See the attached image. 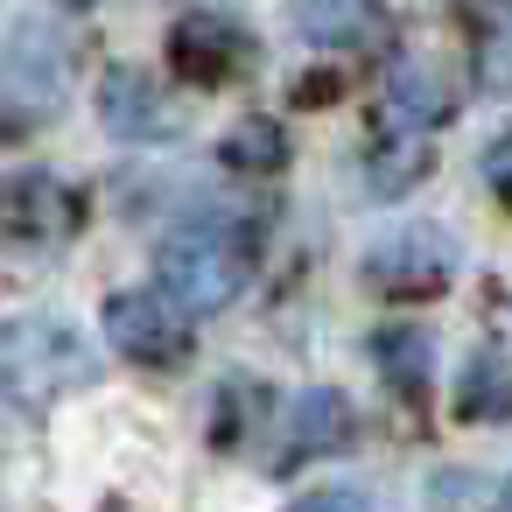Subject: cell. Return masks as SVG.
Listing matches in <instances>:
<instances>
[{"mask_svg":"<svg viewBox=\"0 0 512 512\" xmlns=\"http://www.w3.org/2000/svg\"><path fill=\"white\" fill-rule=\"evenodd\" d=\"M295 22H302L309 36H337V29H365L372 15H365V8H302Z\"/></svg>","mask_w":512,"mask_h":512,"instance_id":"10","label":"cell"},{"mask_svg":"<svg viewBox=\"0 0 512 512\" xmlns=\"http://www.w3.org/2000/svg\"><path fill=\"white\" fill-rule=\"evenodd\" d=\"M477 22V78L491 85V92H505L512 85V8H498V15H470Z\"/></svg>","mask_w":512,"mask_h":512,"instance_id":"9","label":"cell"},{"mask_svg":"<svg viewBox=\"0 0 512 512\" xmlns=\"http://www.w3.org/2000/svg\"><path fill=\"white\" fill-rule=\"evenodd\" d=\"M456 414H470V421H505V414H512V365H505V351L484 344V351L463 365Z\"/></svg>","mask_w":512,"mask_h":512,"instance_id":"8","label":"cell"},{"mask_svg":"<svg viewBox=\"0 0 512 512\" xmlns=\"http://www.w3.org/2000/svg\"><path fill=\"white\" fill-rule=\"evenodd\" d=\"M78 232V197L43 176V169H22L0 183V239L8 246H57Z\"/></svg>","mask_w":512,"mask_h":512,"instance_id":"3","label":"cell"},{"mask_svg":"<svg viewBox=\"0 0 512 512\" xmlns=\"http://www.w3.org/2000/svg\"><path fill=\"white\" fill-rule=\"evenodd\" d=\"M379 358H386V365H400L407 393H421V344H414V337H400V344L386 337V344H379Z\"/></svg>","mask_w":512,"mask_h":512,"instance_id":"12","label":"cell"},{"mask_svg":"<svg viewBox=\"0 0 512 512\" xmlns=\"http://www.w3.org/2000/svg\"><path fill=\"white\" fill-rule=\"evenodd\" d=\"M372 274H379L386 288H400V295H435V288L449 281V246H442L435 232H400L393 246L372 253Z\"/></svg>","mask_w":512,"mask_h":512,"instance_id":"7","label":"cell"},{"mask_svg":"<svg viewBox=\"0 0 512 512\" xmlns=\"http://www.w3.org/2000/svg\"><path fill=\"white\" fill-rule=\"evenodd\" d=\"M246 274H253V246H246L239 225H218V218H190V225H176V232L155 246V281H162V295H169L176 309H190V316L225 309V302L246 288Z\"/></svg>","mask_w":512,"mask_h":512,"instance_id":"1","label":"cell"},{"mask_svg":"<svg viewBox=\"0 0 512 512\" xmlns=\"http://www.w3.org/2000/svg\"><path fill=\"white\" fill-rule=\"evenodd\" d=\"M106 337H113L127 358H141V365H176V358L190 351L183 316H176L169 302H155V295H113V302H106Z\"/></svg>","mask_w":512,"mask_h":512,"instance_id":"5","label":"cell"},{"mask_svg":"<svg viewBox=\"0 0 512 512\" xmlns=\"http://www.w3.org/2000/svg\"><path fill=\"white\" fill-rule=\"evenodd\" d=\"M491 512H512V477H505V491H498V505Z\"/></svg>","mask_w":512,"mask_h":512,"instance_id":"14","label":"cell"},{"mask_svg":"<svg viewBox=\"0 0 512 512\" xmlns=\"http://www.w3.org/2000/svg\"><path fill=\"white\" fill-rule=\"evenodd\" d=\"M288 512H372L358 491H316V498H295Z\"/></svg>","mask_w":512,"mask_h":512,"instance_id":"13","label":"cell"},{"mask_svg":"<svg viewBox=\"0 0 512 512\" xmlns=\"http://www.w3.org/2000/svg\"><path fill=\"white\" fill-rule=\"evenodd\" d=\"M484 183H491V190L512 204V134H498V141L484 148Z\"/></svg>","mask_w":512,"mask_h":512,"instance_id":"11","label":"cell"},{"mask_svg":"<svg viewBox=\"0 0 512 512\" xmlns=\"http://www.w3.org/2000/svg\"><path fill=\"white\" fill-rule=\"evenodd\" d=\"M169 57H176V71L190 85H225V78H239L253 64V36L225 8H190L176 22V36H169Z\"/></svg>","mask_w":512,"mask_h":512,"instance_id":"4","label":"cell"},{"mask_svg":"<svg viewBox=\"0 0 512 512\" xmlns=\"http://www.w3.org/2000/svg\"><path fill=\"white\" fill-rule=\"evenodd\" d=\"M99 120L120 134V141H169V134H183V106L169 99V92H155V78H141V71H113L106 85H99Z\"/></svg>","mask_w":512,"mask_h":512,"instance_id":"6","label":"cell"},{"mask_svg":"<svg viewBox=\"0 0 512 512\" xmlns=\"http://www.w3.org/2000/svg\"><path fill=\"white\" fill-rule=\"evenodd\" d=\"M92 379V344L64 316H15L0 323V393L15 407H50Z\"/></svg>","mask_w":512,"mask_h":512,"instance_id":"2","label":"cell"}]
</instances>
